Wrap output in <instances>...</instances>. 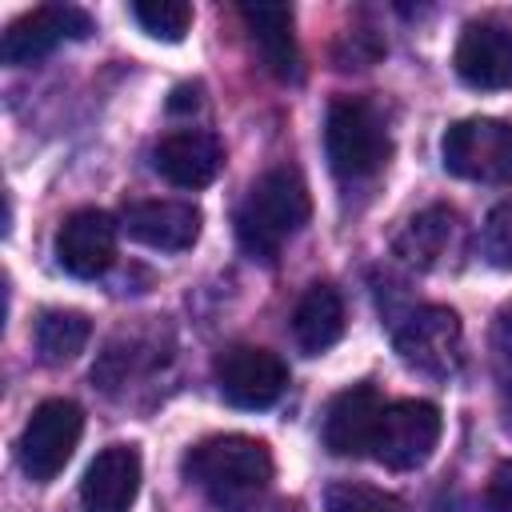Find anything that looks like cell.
Wrapping results in <instances>:
<instances>
[{
  "instance_id": "obj_14",
  "label": "cell",
  "mask_w": 512,
  "mask_h": 512,
  "mask_svg": "<svg viewBox=\"0 0 512 512\" xmlns=\"http://www.w3.org/2000/svg\"><path fill=\"white\" fill-rule=\"evenodd\" d=\"M384 412V400L372 384H352L332 396L324 412V448L332 456H364L372 452L376 420Z\"/></svg>"
},
{
  "instance_id": "obj_16",
  "label": "cell",
  "mask_w": 512,
  "mask_h": 512,
  "mask_svg": "<svg viewBox=\"0 0 512 512\" xmlns=\"http://www.w3.org/2000/svg\"><path fill=\"white\" fill-rule=\"evenodd\" d=\"M240 20L248 28V40L264 68L276 80H296L300 72V52L292 36V8L288 4H240Z\"/></svg>"
},
{
  "instance_id": "obj_24",
  "label": "cell",
  "mask_w": 512,
  "mask_h": 512,
  "mask_svg": "<svg viewBox=\"0 0 512 512\" xmlns=\"http://www.w3.org/2000/svg\"><path fill=\"white\" fill-rule=\"evenodd\" d=\"M484 512H512V460L496 464L484 484Z\"/></svg>"
},
{
  "instance_id": "obj_13",
  "label": "cell",
  "mask_w": 512,
  "mask_h": 512,
  "mask_svg": "<svg viewBox=\"0 0 512 512\" xmlns=\"http://www.w3.org/2000/svg\"><path fill=\"white\" fill-rule=\"evenodd\" d=\"M200 208L188 200H136L124 208L120 228L156 252H184L200 236Z\"/></svg>"
},
{
  "instance_id": "obj_10",
  "label": "cell",
  "mask_w": 512,
  "mask_h": 512,
  "mask_svg": "<svg viewBox=\"0 0 512 512\" xmlns=\"http://www.w3.org/2000/svg\"><path fill=\"white\" fill-rule=\"evenodd\" d=\"M452 64L468 88H480V92L512 88V20L504 16L468 20L456 40Z\"/></svg>"
},
{
  "instance_id": "obj_20",
  "label": "cell",
  "mask_w": 512,
  "mask_h": 512,
  "mask_svg": "<svg viewBox=\"0 0 512 512\" xmlns=\"http://www.w3.org/2000/svg\"><path fill=\"white\" fill-rule=\"evenodd\" d=\"M132 16L152 40H164V44H180L192 28V4L184 0H140L132 4Z\"/></svg>"
},
{
  "instance_id": "obj_23",
  "label": "cell",
  "mask_w": 512,
  "mask_h": 512,
  "mask_svg": "<svg viewBox=\"0 0 512 512\" xmlns=\"http://www.w3.org/2000/svg\"><path fill=\"white\" fill-rule=\"evenodd\" d=\"M492 360H496V380H500L504 428L512 432V308H504L496 316V328H492Z\"/></svg>"
},
{
  "instance_id": "obj_3",
  "label": "cell",
  "mask_w": 512,
  "mask_h": 512,
  "mask_svg": "<svg viewBox=\"0 0 512 512\" xmlns=\"http://www.w3.org/2000/svg\"><path fill=\"white\" fill-rule=\"evenodd\" d=\"M324 152H328V168L340 180H364L388 164L392 140L380 112L368 100L336 96L324 116Z\"/></svg>"
},
{
  "instance_id": "obj_5",
  "label": "cell",
  "mask_w": 512,
  "mask_h": 512,
  "mask_svg": "<svg viewBox=\"0 0 512 512\" xmlns=\"http://www.w3.org/2000/svg\"><path fill=\"white\" fill-rule=\"evenodd\" d=\"M80 432H84V412L80 404L56 396V400H44L36 404V412L28 416L24 432H20V468L28 480L36 484H48L64 472V464L72 460L76 444H80Z\"/></svg>"
},
{
  "instance_id": "obj_4",
  "label": "cell",
  "mask_w": 512,
  "mask_h": 512,
  "mask_svg": "<svg viewBox=\"0 0 512 512\" xmlns=\"http://www.w3.org/2000/svg\"><path fill=\"white\" fill-rule=\"evenodd\" d=\"M444 168L476 184H512V120L468 116L440 136Z\"/></svg>"
},
{
  "instance_id": "obj_11",
  "label": "cell",
  "mask_w": 512,
  "mask_h": 512,
  "mask_svg": "<svg viewBox=\"0 0 512 512\" xmlns=\"http://www.w3.org/2000/svg\"><path fill=\"white\" fill-rule=\"evenodd\" d=\"M116 220L104 208H76L56 228V260L76 280H96L116 260Z\"/></svg>"
},
{
  "instance_id": "obj_1",
  "label": "cell",
  "mask_w": 512,
  "mask_h": 512,
  "mask_svg": "<svg viewBox=\"0 0 512 512\" xmlns=\"http://www.w3.org/2000/svg\"><path fill=\"white\" fill-rule=\"evenodd\" d=\"M184 476L216 512H248L272 480V452L256 436H208L184 452Z\"/></svg>"
},
{
  "instance_id": "obj_7",
  "label": "cell",
  "mask_w": 512,
  "mask_h": 512,
  "mask_svg": "<svg viewBox=\"0 0 512 512\" xmlns=\"http://www.w3.org/2000/svg\"><path fill=\"white\" fill-rule=\"evenodd\" d=\"M216 372V388L220 396L232 404V408H244V412H260V408H272L284 388H288V364L260 348V344H232L216 356L212 364Z\"/></svg>"
},
{
  "instance_id": "obj_21",
  "label": "cell",
  "mask_w": 512,
  "mask_h": 512,
  "mask_svg": "<svg viewBox=\"0 0 512 512\" xmlns=\"http://www.w3.org/2000/svg\"><path fill=\"white\" fill-rule=\"evenodd\" d=\"M324 512H408V504L392 492H380L372 484H356V480H340L328 488L324 496Z\"/></svg>"
},
{
  "instance_id": "obj_8",
  "label": "cell",
  "mask_w": 512,
  "mask_h": 512,
  "mask_svg": "<svg viewBox=\"0 0 512 512\" xmlns=\"http://www.w3.org/2000/svg\"><path fill=\"white\" fill-rule=\"evenodd\" d=\"M396 352L400 360L420 376H452L464 356V328L460 316L444 304L416 308L396 328Z\"/></svg>"
},
{
  "instance_id": "obj_18",
  "label": "cell",
  "mask_w": 512,
  "mask_h": 512,
  "mask_svg": "<svg viewBox=\"0 0 512 512\" xmlns=\"http://www.w3.org/2000/svg\"><path fill=\"white\" fill-rule=\"evenodd\" d=\"M292 336L300 352L320 356L344 336V300L332 284H312L292 308Z\"/></svg>"
},
{
  "instance_id": "obj_26",
  "label": "cell",
  "mask_w": 512,
  "mask_h": 512,
  "mask_svg": "<svg viewBox=\"0 0 512 512\" xmlns=\"http://www.w3.org/2000/svg\"><path fill=\"white\" fill-rule=\"evenodd\" d=\"M268 512H300V504H288V500H284V504H276V508H268Z\"/></svg>"
},
{
  "instance_id": "obj_25",
  "label": "cell",
  "mask_w": 512,
  "mask_h": 512,
  "mask_svg": "<svg viewBox=\"0 0 512 512\" xmlns=\"http://www.w3.org/2000/svg\"><path fill=\"white\" fill-rule=\"evenodd\" d=\"M168 108H172V112H180V108H192V112H196V108H200V88H196V84H180V88L172 92Z\"/></svg>"
},
{
  "instance_id": "obj_19",
  "label": "cell",
  "mask_w": 512,
  "mask_h": 512,
  "mask_svg": "<svg viewBox=\"0 0 512 512\" xmlns=\"http://www.w3.org/2000/svg\"><path fill=\"white\" fill-rule=\"evenodd\" d=\"M92 336V320L76 308H44L36 316V328H32V344H36V356L44 364H68L84 352Z\"/></svg>"
},
{
  "instance_id": "obj_6",
  "label": "cell",
  "mask_w": 512,
  "mask_h": 512,
  "mask_svg": "<svg viewBox=\"0 0 512 512\" xmlns=\"http://www.w3.org/2000/svg\"><path fill=\"white\" fill-rule=\"evenodd\" d=\"M440 432H444V420H440L436 404H428V400H392V404H384V412L376 420L372 460L392 468V472L420 468L436 452Z\"/></svg>"
},
{
  "instance_id": "obj_9",
  "label": "cell",
  "mask_w": 512,
  "mask_h": 512,
  "mask_svg": "<svg viewBox=\"0 0 512 512\" xmlns=\"http://www.w3.org/2000/svg\"><path fill=\"white\" fill-rule=\"evenodd\" d=\"M92 32V16L76 4H40L24 16H16L0 36V60L12 68L44 60L64 40H84Z\"/></svg>"
},
{
  "instance_id": "obj_22",
  "label": "cell",
  "mask_w": 512,
  "mask_h": 512,
  "mask_svg": "<svg viewBox=\"0 0 512 512\" xmlns=\"http://www.w3.org/2000/svg\"><path fill=\"white\" fill-rule=\"evenodd\" d=\"M480 256L492 268H512V200H500L480 224Z\"/></svg>"
},
{
  "instance_id": "obj_17",
  "label": "cell",
  "mask_w": 512,
  "mask_h": 512,
  "mask_svg": "<svg viewBox=\"0 0 512 512\" xmlns=\"http://www.w3.org/2000/svg\"><path fill=\"white\" fill-rule=\"evenodd\" d=\"M452 236H456V208H448V204H428L424 212H416V216L400 228V236L392 240V252H396L408 268L428 272V268H436V264L448 256Z\"/></svg>"
},
{
  "instance_id": "obj_12",
  "label": "cell",
  "mask_w": 512,
  "mask_h": 512,
  "mask_svg": "<svg viewBox=\"0 0 512 512\" xmlns=\"http://www.w3.org/2000/svg\"><path fill=\"white\" fill-rule=\"evenodd\" d=\"M152 168L176 188H208L224 168V144L204 128H180L160 136Z\"/></svg>"
},
{
  "instance_id": "obj_2",
  "label": "cell",
  "mask_w": 512,
  "mask_h": 512,
  "mask_svg": "<svg viewBox=\"0 0 512 512\" xmlns=\"http://www.w3.org/2000/svg\"><path fill=\"white\" fill-rule=\"evenodd\" d=\"M308 216H312V200H308L300 172L272 168L248 188L244 204L236 208V236L248 256L276 260L284 240H292L308 224Z\"/></svg>"
},
{
  "instance_id": "obj_15",
  "label": "cell",
  "mask_w": 512,
  "mask_h": 512,
  "mask_svg": "<svg viewBox=\"0 0 512 512\" xmlns=\"http://www.w3.org/2000/svg\"><path fill=\"white\" fill-rule=\"evenodd\" d=\"M140 492V452L132 444H108L96 452L80 480L84 512H128Z\"/></svg>"
}]
</instances>
